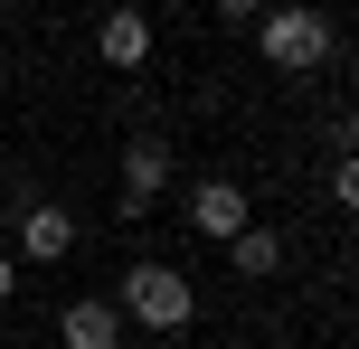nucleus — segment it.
<instances>
[{
  "label": "nucleus",
  "instance_id": "nucleus-5",
  "mask_svg": "<svg viewBox=\"0 0 359 349\" xmlns=\"http://www.w3.org/2000/svg\"><path fill=\"white\" fill-rule=\"evenodd\" d=\"M57 340L67 349H114L123 340V312H114V302H67V312H57Z\"/></svg>",
  "mask_w": 359,
  "mask_h": 349
},
{
  "label": "nucleus",
  "instance_id": "nucleus-8",
  "mask_svg": "<svg viewBox=\"0 0 359 349\" xmlns=\"http://www.w3.org/2000/svg\"><path fill=\"white\" fill-rule=\"evenodd\" d=\"M227 255H236V274H255V283H265L274 264H284V245H274L265 227H246V236H227Z\"/></svg>",
  "mask_w": 359,
  "mask_h": 349
},
{
  "label": "nucleus",
  "instance_id": "nucleus-3",
  "mask_svg": "<svg viewBox=\"0 0 359 349\" xmlns=\"http://www.w3.org/2000/svg\"><path fill=\"white\" fill-rule=\"evenodd\" d=\"M189 227L217 236V245L246 236V189H236V180H198V189H189Z\"/></svg>",
  "mask_w": 359,
  "mask_h": 349
},
{
  "label": "nucleus",
  "instance_id": "nucleus-7",
  "mask_svg": "<svg viewBox=\"0 0 359 349\" xmlns=\"http://www.w3.org/2000/svg\"><path fill=\"white\" fill-rule=\"evenodd\" d=\"M95 48H104V66H142V57H151V19L142 10H114L104 29H95Z\"/></svg>",
  "mask_w": 359,
  "mask_h": 349
},
{
  "label": "nucleus",
  "instance_id": "nucleus-4",
  "mask_svg": "<svg viewBox=\"0 0 359 349\" xmlns=\"http://www.w3.org/2000/svg\"><path fill=\"white\" fill-rule=\"evenodd\" d=\"M161 180H170V151L161 142H133L123 151V218H142V208L161 199Z\"/></svg>",
  "mask_w": 359,
  "mask_h": 349
},
{
  "label": "nucleus",
  "instance_id": "nucleus-6",
  "mask_svg": "<svg viewBox=\"0 0 359 349\" xmlns=\"http://www.w3.org/2000/svg\"><path fill=\"white\" fill-rule=\"evenodd\" d=\"M19 245H29L38 264H57V255H67V245H76V218H67V208H57V199H38L29 218H19Z\"/></svg>",
  "mask_w": 359,
  "mask_h": 349
},
{
  "label": "nucleus",
  "instance_id": "nucleus-2",
  "mask_svg": "<svg viewBox=\"0 0 359 349\" xmlns=\"http://www.w3.org/2000/svg\"><path fill=\"white\" fill-rule=\"evenodd\" d=\"M255 29H265V57H274L284 76H312V66L331 57V19H322V10H265Z\"/></svg>",
  "mask_w": 359,
  "mask_h": 349
},
{
  "label": "nucleus",
  "instance_id": "nucleus-1",
  "mask_svg": "<svg viewBox=\"0 0 359 349\" xmlns=\"http://www.w3.org/2000/svg\"><path fill=\"white\" fill-rule=\"evenodd\" d=\"M114 312H133L142 331H180V321H189V274H180V264H133Z\"/></svg>",
  "mask_w": 359,
  "mask_h": 349
},
{
  "label": "nucleus",
  "instance_id": "nucleus-9",
  "mask_svg": "<svg viewBox=\"0 0 359 349\" xmlns=\"http://www.w3.org/2000/svg\"><path fill=\"white\" fill-rule=\"evenodd\" d=\"M10 283H19V274H10V255H0V302H10Z\"/></svg>",
  "mask_w": 359,
  "mask_h": 349
}]
</instances>
